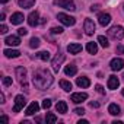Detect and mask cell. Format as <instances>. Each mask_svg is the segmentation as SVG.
Segmentation results:
<instances>
[{"instance_id": "cell-1", "label": "cell", "mask_w": 124, "mask_h": 124, "mask_svg": "<svg viewBox=\"0 0 124 124\" xmlns=\"http://www.w3.org/2000/svg\"><path fill=\"white\" fill-rule=\"evenodd\" d=\"M53 80H54V78H53V75H51L47 69H38V70L34 72L32 82H34V85H35L38 89H41V91L50 88V86L53 85Z\"/></svg>"}, {"instance_id": "cell-2", "label": "cell", "mask_w": 124, "mask_h": 124, "mask_svg": "<svg viewBox=\"0 0 124 124\" xmlns=\"http://www.w3.org/2000/svg\"><path fill=\"white\" fill-rule=\"evenodd\" d=\"M108 34H109V37L114 38V39H123V38H124V28L120 26V25H115V26H112V28L108 31Z\"/></svg>"}, {"instance_id": "cell-3", "label": "cell", "mask_w": 124, "mask_h": 124, "mask_svg": "<svg viewBox=\"0 0 124 124\" xmlns=\"http://www.w3.org/2000/svg\"><path fill=\"white\" fill-rule=\"evenodd\" d=\"M54 5L58 6V8H63L66 10H70V12L76 10V5L72 2V0H54Z\"/></svg>"}, {"instance_id": "cell-4", "label": "cell", "mask_w": 124, "mask_h": 124, "mask_svg": "<svg viewBox=\"0 0 124 124\" xmlns=\"http://www.w3.org/2000/svg\"><path fill=\"white\" fill-rule=\"evenodd\" d=\"M57 19L63 23V25H66V26H73L76 23V19L73 16H70V15H66V13H58L57 15Z\"/></svg>"}, {"instance_id": "cell-5", "label": "cell", "mask_w": 124, "mask_h": 124, "mask_svg": "<svg viewBox=\"0 0 124 124\" xmlns=\"http://www.w3.org/2000/svg\"><path fill=\"white\" fill-rule=\"evenodd\" d=\"M16 76H18V80L19 83L28 89V82H26V69L25 67H16Z\"/></svg>"}, {"instance_id": "cell-6", "label": "cell", "mask_w": 124, "mask_h": 124, "mask_svg": "<svg viewBox=\"0 0 124 124\" xmlns=\"http://www.w3.org/2000/svg\"><path fill=\"white\" fill-rule=\"evenodd\" d=\"M66 60V55L63 54V53H58L54 58H53V61H51V66H53V69H54V72H58V69H60V66H61V63Z\"/></svg>"}, {"instance_id": "cell-7", "label": "cell", "mask_w": 124, "mask_h": 124, "mask_svg": "<svg viewBox=\"0 0 124 124\" xmlns=\"http://www.w3.org/2000/svg\"><path fill=\"white\" fill-rule=\"evenodd\" d=\"M25 104H26V99H25V96H23V95H18V96L15 98V107H13V112H19L21 109H23Z\"/></svg>"}, {"instance_id": "cell-8", "label": "cell", "mask_w": 124, "mask_h": 124, "mask_svg": "<svg viewBox=\"0 0 124 124\" xmlns=\"http://www.w3.org/2000/svg\"><path fill=\"white\" fill-rule=\"evenodd\" d=\"M83 29H85L86 35H93V32H95V22L92 19L86 18L85 19V23H83Z\"/></svg>"}, {"instance_id": "cell-9", "label": "cell", "mask_w": 124, "mask_h": 124, "mask_svg": "<svg viewBox=\"0 0 124 124\" xmlns=\"http://www.w3.org/2000/svg\"><path fill=\"white\" fill-rule=\"evenodd\" d=\"M109 67H111V70H114V72H118V70H121L123 67H124V60L123 58H112L111 60V63H109Z\"/></svg>"}, {"instance_id": "cell-10", "label": "cell", "mask_w": 124, "mask_h": 124, "mask_svg": "<svg viewBox=\"0 0 124 124\" xmlns=\"http://www.w3.org/2000/svg\"><path fill=\"white\" fill-rule=\"evenodd\" d=\"M88 99V93H85V92H78V93H72V96H70V101L72 102H75V104H82L83 101H86Z\"/></svg>"}, {"instance_id": "cell-11", "label": "cell", "mask_w": 124, "mask_h": 124, "mask_svg": "<svg viewBox=\"0 0 124 124\" xmlns=\"http://www.w3.org/2000/svg\"><path fill=\"white\" fill-rule=\"evenodd\" d=\"M98 22H99L101 26H107L111 22V15L109 13H105V12H101L98 15Z\"/></svg>"}, {"instance_id": "cell-12", "label": "cell", "mask_w": 124, "mask_h": 124, "mask_svg": "<svg viewBox=\"0 0 124 124\" xmlns=\"http://www.w3.org/2000/svg\"><path fill=\"white\" fill-rule=\"evenodd\" d=\"M39 15H38V12L35 10V12H31L29 13V16H28V25L29 26H37L38 23H39Z\"/></svg>"}, {"instance_id": "cell-13", "label": "cell", "mask_w": 124, "mask_h": 124, "mask_svg": "<svg viewBox=\"0 0 124 124\" xmlns=\"http://www.w3.org/2000/svg\"><path fill=\"white\" fill-rule=\"evenodd\" d=\"M10 22H12V25H19V23H22V22H23V13H21V12L13 13V15L10 16Z\"/></svg>"}, {"instance_id": "cell-14", "label": "cell", "mask_w": 124, "mask_h": 124, "mask_svg": "<svg viewBox=\"0 0 124 124\" xmlns=\"http://www.w3.org/2000/svg\"><path fill=\"white\" fill-rule=\"evenodd\" d=\"M5 42H6L8 45L16 47V45H19V44H21V38H19V37H16V35H10V37H6Z\"/></svg>"}, {"instance_id": "cell-15", "label": "cell", "mask_w": 124, "mask_h": 124, "mask_svg": "<svg viewBox=\"0 0 124 124\" xmlns=\"http://www.w3.org/2000/svg\"><path fill=\"white\" fill-rule=\"evenodd\" d=\"M76 83H78L79 88H89V86H91V80H89L88 78H85V76L78 78V79H76Z\"/></svg>"}, {"instance_id": "cell-16", "label": "cell", "mask_w": 124, "mask_h": 124, "mask_svg": "<svg viewBox=\"0 0 124 124\" xmlns=\"http://www.w3.org/2000/svg\"><path fill=\"white\" fill-rule=\"evenodd\" d=\"M118 86H120V80H118V78L114 76V75L109 76V78H108V88H109V89H117Z\"/></svg>"}, {"instance_id": "cell-17", "label": "cell", "mask_w": 124, "mask_h": 124, "mask_svg": "<svg viewBox=\"0 0 124 124\" xmlns=\"http://www.w3.org/2000/svg\"><path fill=\"white\" fill-rule=\"evenodd\" d=\"M67 51L70 54H79L82 51V45L80 44H69L67 45Z\"/></svg>"}, {"instance_id": "cell-18", "label": "cell", "mask_w": 124, "mask_h": 124, "mask_svg": "<svg viewBox=\"0 0 124 124\" xmlns=\"http://www.w3.org/2000/svg\"><path fill=\"white\" fill-rule=\"evenodd\" d=\"M38 109H39V105H38L37 102H31V105L26 108L25 114H26V115H34L35 112H38Z\"/></svg>"}, {"instance_id": "cell-19", "label": "cell", "mask_w": 124, "mask_h": 124, "mask_svg": "<svg viewBox=\"0 0 124 124\" xmlns=\"http://www.w3.org/2000/svg\"><path fill=\"white\" fill-rule=\"evenodd\" d=\"M3 53H5V55H6L8 58H16V57L21 55V53H19L18 50H12V48H6Z\"/></svg>"}, {"instance_id": "cell-20", "label": "cell", "mask_w": 124, "mask_h": 124, "mask_svg": "<svg viewBox=\"0 0 124 124\" xmlns=\"http://www.w3.org/2000/svg\"><path fill=\"white\" fill-rule=\"evenodd\" d=\"M55 109H57V112H60V114H66V112H67V104H66L64 101H58L57 105H55Z\"/></svg>"}, {"instance_id": "cell-21", "label": "cell", "mask_w": 124, "mask_h": 124, "mask_svg": "<svg viewBox=\"0 0 124 124\" xmlns=\"http://www.w3.org/2000/svg\"><path fill=\"white\" fill-rule=\"evenodd\" d=\"M64 73H66L67 76H75V75L78 73V67H76L75 64H69V66L64 67Z\"/></svg>"}, {"instance_id": "cell-22", "label": "cell", "mask_w": 124, "mask_h": 124, "mask_svg": "<svg viewBox=\"0 0 124 124\" xmlns=\"http://www.w3.org/2000/svg\"><path fill=\"white\" fill-rule=\"evenodd\" d=\"M108 112H109L111 115H120V114H121V109H120V107H118L117 104H109Z\"/></svg>"}, {"instance_id": "cell-23", "label": "cell", "mask_w": 124, "mask_h": 124, "mask_svg": "<svg viewBox=\"0 0 124 124\" xmlns=\"http://www.w3.org/2000/svg\"><path fill=\"white\" fill-rule=\"evenodd\" d=\"M18 3H19L21 8H23V9H29V8L34 6L35 0H18Z\"/></svg>"}, {"instance_id": "cell-24", "label": "cell", "mask_w": 124, "mask_h": 124, "mask_svg": "<svg viewBox=\"0 0 124 124\" xmlns=\"http://www.w3.org/2000/svg\"><path fill=\"white\" fill-rule=\"evenodd\" d=\"M86 50L89 54H96L98 53V44L96 42H88L86 44Z\"/></svg>"}, {"instance_id": "cell-25", "label": "cell", "mask_w": 124, "mask_h": 124, "mask_svg": "<svg viewBox=\"0 0 124 124\" xmlns=\"http://www.w3.org/2000/svg\"><path fill=\"white\" fill-rule=\"evenodd\" d=\"M60 86H61V89H64L66 92H70L72 91V83L70 82H67V80H60Z\"/></svg>"}, {"instance_id": "cell-26", "label": "cell", "mask_w": 124, "mask_h": 124, "mask_svg": "<svg viewBox=\"0 0 124 124\" xmlns=\"http://www.w3.org/2000/svg\"><path fill=\"white\" fill-rule=\"evenodd\" d=\"M37 57H38V58H41L42 61H48L51 55H50V53H48V51H39V53L37 54Z\"/></svg>"}, {"instance_id": "cell-27", "label": "cell", "mask_w": 124, "mask_h": 124, "mask_svg": "<svg viewBox=\"0 0 124 124\" xmlns=\"http://www.w3.org/2000/svg\"><path fill=\"white\" fill-rule=\"evenodd\" d=\"M45 121H47V124H54V123H57V117L54 114H51V112H47Z\"/></svg>"}, {"instance_id": "cell-28", "label": "cell", "mask_w": 124, "mask_h": 124, "mask_svg": "<svg viewBox=\"0 0 124 124\" xmlns=\"http://www.w3.org/2000/svg\"><path fill=\"white\" fill-rule=\"evenodd\" d=\"M98 42H99L104 48H108V47H109V42H108V39H107L104 35H99V37H98Z\"/></svg>"}, {"instance_id": "cell-29", "label": "cell", "mask_w": 124, "mask_h": 124, "mask_svg": "<svg viewBox=\"0 0 124 124\" xmlns=\"http://www.w3.org/2000/svg\"><path fill=\"white\" fill-rule=\"evenodd\" d=\"M29 47H31V48H38V47H39V39L35 38V37L31 38V41H29Z\"/></svg>"}, {"instance_id": "cell-30", "label": "cell", "mask_w": 124, "mask_h": 124, "mask_svg": "<svg viewBox=\"0 0 124 124\" xmlns=\"http://www.w3.org/2000/svg\"><path fill=\"white\" fill-rule=\"evenodd\" d=\"M51 34H63V28L61 26H54V28H51Z\"/></svg>"}, {"instance_id": "cell-31", "label": "cell", "mask_w": 124, "mask_h": 124, "mask_svg": "<svg viewBox=\"0 0 124 124\" xmlns=\"http://www.w3.org/2000/svg\"><path fill=\"white\" fill-rule=\"evenodd\" d=\"M3 85H5V86H10V85H12V78L5 76V78H3Z\"/></svg>"}, {"instance_id": "cell-32", "label": "cell", "mask_w": 124, "mask_h": 124, "mask_svg": "<svg viewBox=\"0 0 124 124\" xmlns=\"http://www.w3.org/2000/svg\"><path fill=\"white\" fill-rule=\"evenodd\" d=\"M50 107H51V99H44L42 101V108L44 109H48Z\"/></svg>"}, {"instance_id": "cell-33", "label": "cell", "mask_w": 124, "mask_h": 124, "mask_svg": "<svg viewBox=\"0 0 124 124\" xmlns=\"http://www.w3.org/2000/svg\"><path fill=\"white\" fill-rule=\"evenodd\" d=\"M26 34H28V31H26L25 28H19V29H18V35H21V37H25Z\"/></svg>"}, {"instance_id": "cell-34", "label": "cell", "mask_w": 124, "mask_h": 124, "mask_svg": "<svg viewBox=\"0 0 124 124\" xmlns=\"http://www.w3.org/2000/svg\"><path fill=\"white\" fill-rule=\"evenodd\" d=\"M95 89H96V92H98V93H101V95H105V91H104V88H102L101 85H96V86H95Z\"/></svg>"}, {"instance_id": "cell-35", "label": "cell", "mask_w": 124, "mask_h": 124, "mask_svg": "<svg viewBox=\"0 0 124 124\" xmlns=\"http://www.w3.org/2000/svg\"><path fill=\"white\" fill-rule=\"evenodd\" d=\"M75 114H78V115H83V114H85V109H83V108H75Z\"/></svg>"}, {"instance_id": "cell-36", "label": "cell", "mask_w": 124, "mask_h": 124, "mask_svg": "<svg viewBox=\"0 0 124 124\" xmlns=\"http://www.w3.org/2000/svg\"><path fill=\"white\" fill-rule=\"evenodd\" d=\"M6 32H8V26L2 25V26H0V34H6Z\"/></svg>"}, {"instance_id": "cell-37", "label": "cell", "mask_w": 124, "mask_h": 124, "mask_svg": "<svg viewBox=\"0 0 124 124\" xmlns=\"http://www.w3.org/2000/svg\"><path fill=\"white\" fill-rule=\"evenodd\" d=\"M99 105H101L99 102H89V107H91V108H98Z\"/></svg>"}, {"instance_id": "cell-38", "label": "cell", "mask_w": 124, "mask_h": 124, "mask_svg": "<svg viewBox=\"0 0 124 124\" xmlns=\"http://www.w3.org/2000/svg\"><path fill=\"white\" fill-rule=\"evenodd\" d=\"M117 53L124 54V47H123V45H118V47H117Z\"/></svg>"}, {"instance_id": "cell-39", "label": "cell", "mask_w": 124, "mask_h": 124, "mask_svg": "<svg viewBox=\"0 0 124 124\" xmlns=\"http://www.w3.org/2000/svg\"><path fill=\"white\" fill-rule=\"evenodd\" d=\"M99 8H101L99 5H93V6H91V10H92V12H96V10H98Z\"/></svg>"}, {"instance_id": "cell-40", "label": "cell", "mask_w": 124, "mask_h": 124, "mask_svg": "<svg viewBox=\"0 0 124 124\" xmlns=\"http://www.w3.org/2000/svg\"><path fill=\"white\" fill-rule=\"evenodd\" d=\"M2 121H5V123H9V118H8L6 115H2Z\"/></svg>"}, {"instance_id": "cell-41", "label": "cell", "mask_w": 124, "mask_h": 124, "mask_svg": "<svg viewBox=\"0 0 124 124\" xmlns=\"http://www.w3.org/2000/svg\"><path fill=\"white\" fill-rule=\"evenodd\" d=\"M0 102H2V104L5 102V95L3 93H0Z\"/></svg>"}, {"instance_id": "cell-42", "label": "cell", "mask_w": 124, "mask_h": 124, "mask_svg": "<svg viewBox=\"0 0 124 124\" xmlns=\"http://www.w3.org/2000/svg\"><path fill=\"white\" fill-rule=\"evenodd\" d=\"M78 124H88V120H80Z\"/></svg>"}, {"instance_id": "cell-43", "label": "cell", "mask_w": 124, "mask_h": 124, "mask_svg": "<svg viewBox=\"0 0 124 124\" xmlns=\"http://www.w3.org/2000/svg\"><path fill=\"white\" fill-rule=\"evenodd\" d=\"M5 18H6V16H5V13H2V15H0V21H5Z\"/></svg>"}, {"instance_id": "cell-44", "label": "cell", "mask_w": 124, "mask_h": 124, "mask_svg": "<svg viewBox=\"0 0 124 124\" xmlns=\"http://www.w3.org/2000/svg\"><path fill=\"white\" fill-rule=\"evenodd\" d=\"M0 2H2V3H8V2H9V0H0Z\"/></svg>"}, {"instance_id": "cell-45", "label": "cell", "mask_w": 124, "mask_h": 124, "mask_svg": "<svg viewBox=\"0 0 124 124\" xmlns=\"http://www.w3.org/2000/svg\"><path fill=\"white\" fill-rule=\"evenodd\" d=\"M121 93H123V96H124V89H123V91H121Z\"/></svg>"}, {"instance_id": "cell-46", "label": "cell", "mask_w": 124, "mask_h": 124, "mask_svg": "<svg viewBox=\"0 0 124 124\" xmlns=\"http://www.w3.org/2000/svg\"><path fill=\"white\" fill-rule=\"evenodd\" d=\"M123 78H124V75H123Z\"/></svg>"}]
</instances>
